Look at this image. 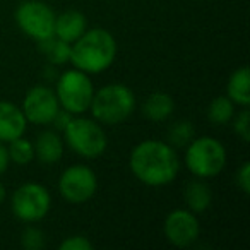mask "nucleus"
Segmentation results:
<instances>
[{"label":"nucleus","mask_w":250,"mask_h":250,"mask_svg":"<svg viewBox=\"0 0 250 250\" xmlns=\"http://www.w3.org/2000/svg\"><path fill=\"white\" fill-rule=\"evenodd\" d=\"M9 161H11V158H9V151H7V147H5L4 144L0 143V175H2L5 170H7Z\"/></svg>","instance_id":"bb28decb"},{"label":"nucleus","mask_w":250,"mask_h":250,"mask_svg":"<svg viewBox=\"0 0 250 250\" xmlns=\"http://www.w3.org/2000/svg\"><path fill=\"white\" fill-rule=\"evenodd\" d=\"M96 175L83 165L67 168L59 182V190L62 197L69 202H74V204L89 201L96 192Z\"/></svg>","instance_id":"1a4fd4ad"},{"label":"nucleus","mask_w":250,"mask_h":250,"mask_svg":"<svg viewBox=\"0 0 250 250\" xmlns=\"http://www.w3.org/2000/svg\"><path fill=\"white\" fill-rule=\"evenodd\" d=\"M50 209V194L38 184H24L12 195V212L22 221H40Z\"/></svg>","instance_id":"6e6552de"},{"label":"nucleus","mask_w":250,"mask_h":250,"mask_svg":"<svg viewBox=\"0 0 250 250\" xmlns=\"http://www.w3.org/2000/svg\"><path fill=\"white\" fill-rule=\"evenodd\" d=\"M236 182H238V185L243 190V194H249L250 192V163L242 165L238 175H236Z\"/></svg>","instance_id":"393cba45"},{"label":"nucleus","mask_w":250,"mask_h":250,"mask_svg":"<svg viewBox=\"0 0 250 250\" xmlns=\"http://www.w3.org/2000/svg\"><path fill=\"white\" fill-rule=\"evenodd\" d=\"M211 188L204 182H190L185 187V202L194 212H202L211 204Z\"/></svg>","instance_id":"f3484780"},{"label":"nucleus","mask_w":250,"mask_h":250,"mask_svg":"<svg viewBox=\"0 0 250 250\" xmlns=\"http://www.w3.org/2000/svg\"><path fill=\"white\" fill-rule=\"evenodd\" d=\"M70 118H72V117H70V113H69L67 110H63V111H60V110H59V111L55 113V117H53L52 124L55 125V127H57L59 130H63V129L67 127V124L70 122Z\"/></svg>","instance_id":"a878e982"},{"label":"nucleus","mask_w":250,"mask_h":250,"mask_svg":"<svg viewBox=\"0 0 250 250\" xmlns=\"http://www.w3.org/2000/svg\"><path fill=\"white\" fill-rule=\"evenodd\" d=\"M130 170L143 184L161 187L175 180L180 161L171 146L160 141H144L130 154Z\"/></svg>","instance_id":"f257e3e1"},{"label":"nucleus","mask_w":250,"mask_h":250,"mask_svg":"<svg viewBox=\"0 0 250 250\" xmlns=\"http://www.w3.org/2000/svg\"><path fill=\"white\" fill-rule=\"evenodd\" d=\"M91 110L94 118L103 124H120L132 115L136 108L134 93L124 84H110L93 94Z\"/></svg>","instance_id":"7ed1b4c3"},{"label":"nucleus","mask_w":250,"mask_h":250,"mask_svg":"<svg viewBox=\"0 0 250 250\" xmlns=\"http://www.w3.org/2000/svg\"><path fill=\"white\" fill-rule=\"evenodd\" d=\"M187 168L201 178L216 177L226 165V149L212 137H199L190 143L185 154Z\"/></svg>","instance_id":"20e7f679"},{"label":"nucleus","mask_w":250,"mask_h":250,"mask_svg":"<svg viewBox=\"0 0 250 250\" xmlns=\"http://www.w3.org/2000/svg\"><path fill=\"white\" fill-rule=\"evenodd\" d=\"M168 137H170L171 144L182 147L194 139V127H192L190 122H177V124L171 127Z\"/></svg>","instance_id":"412c9836"},{"label":"nucleus","mask_w":250,"mask_h":250,"mask_svg":"<svg viewBox=\"0 0 250 250\" xmlns=\"http://www.w3.org/2000/svg\"><path fill=\"white\" fill-rule=\"evenodd\" d=\"M65 141L70 149L76 151L79 156L98 158L106 149V136L103 129L93 120L87 118H70L67 127L63 129Z\"/></svg>","instance_id":"39448f33"},{"label":"nucleus","mask_w":250,"mask_h":250,"mask_svg":"<svg viewBox=\"0 0 250 250\" xmlns=\"http://www.w3.org/2000/svg\"><path fill=\"white\" fill-rule=\"evenodd\" d=\"M26 117L16 104L0 101V143H11L24 134Z\"/></svg>","instance_id":"f8f14e48"},{"label":"nucleus","mask_w":250,"mask_h":250,"mask_svg":"<svg viewBox=\"0 0 250 250\" xmlns=\"http://www.w3.org/2000/svg\"><path fill=\"white\" fill-rule=\"evenodd\" d=\"M235 132L242 137L245 143L250 141V113L249 110L240 111V115L235 120Z\"/></svg>","instance_id":"5701e85b"},{"label":"nucleus","mask_w":250,"mask_h":250,"mask_svg":"<svg viewBox=\"0 0 250 250\" xmlns=\"http://www.w3.org/2000/svg\"><path fill=\"white\" fill-rule=\"evenodd\" d=\"M117 55V42L106 29L84 31L70 46V59L76 69L96 74L108 69Z\"/></svg>","instance_id":"f03ea898"},{"label":"nucleus","mask_w":250,"mask_h":250,"mask_svg":"<svg viewBox=\"0 0 250 250\" xmlns=\"http://www.w3.org/2000/svg\"><path fill=\"white\" fill-rule=\"evenodd\" d=\"M173 108H175L173 100L165 93L151 94L143 104L144 117L154 122H161V120H165V118H168L173 113Z\"/></svg>","instance_id":"dca6fc26"},{"label":"nucleus","mask_w":250,"mask_h":250,"mask_svg":"<svg viewBox=\"0 0 250 250\" xmlns=\"http://www.w3.org/2000/svg\"><path fill=\"white\" fill-rule=\"evenodd\" d=\"M7 151H9V158L18 165H28L35 158V149H33L31 143L22 139V136L11 141V146H9Z\"/></svg>","instance_id":"aec40b11"},{"label":"nucleus","mask_w":250,"mask_h":250,"mask_svg":"<svg viewBox=\"0 0 250 250\" xmlns=\"http://www.w3.org/2000/svg\"><path fill=\"white\" fill-rule=\"evenodd\" d=\"M93 84L86 72L76 69L62 74L57 86V98L59 103L69 113H83L89 108L93 100Z\"/></svg>","instance_id":"423d86ee"},{"label":"nucleus","mask_w":250,"mask_h":250,"mask_svg":"<svg viewBox=\"0 0 250 250\" xmlns=\"http://www.w3.org/2000/svg\"><path fill=\"white\" fill-rule=\"evenodd\" d=\"M22 247L28 250H40L45 247V235H43L42 229L38 228H33V226H29V228L24 229V233H22Z\"/></svg>","instance_id":"4be33fe9"},{"label":"nucleus","mask_w":250,"mask_h":250,"mask_svg":"<svg viewBox=\"0 0 250 250\" xmlns=\"http://www.w3.org/2000/svg\"><path fill=\"white\" fill-rule=\"evenodd\" d=\"M4 199H5V188H4V185L0 184V202L4 201Z\"/></svg>","instance_id":"cd10ccee"},{"label":"nucleus","mask_w":250,"mask_h":250,"mask_svg":"<svg viewBox=\"0 0 250 250\" xmlns=\"http://www.w3.org/2000/svg\"><path fill=\"white\" fill-rule=\"evenodd\" d=\"M165 235L173 245L188 247L199 236V223L190 211L178 209L168 214L165 221Z\"/></svg>","instance_id":"9b49d317"},{"label":"nucleus","mask_w":250,"mask_h":250,"mask_svg":"<svg viewBox=\"0 0 250 250\" xmlns=\"http://www.w3.org/2000/svg\"><path fill=\"white\" fill-rule=\"evenodd\" d=\"M57 111H59V98L50 87L36 86L28 91L22 104L26 120L40 125L52 124Z\"/></svg>","instance_id":"9d476101"},{"label":"nucleus","mask_w":250,"mask_h":250,"mask_svg":"<svg viewBox=\"0 0 250 250\" xmlns=\"http://www.w3.org/2000/svg\"><path fill=\"white\" fill-rule=\"evenodd\" d=\"M33 149H35V156L42 163H57L62 158L63 153L62 141H60V137L55 132L40 134Z\"/></svg>","instance_id":"4468645a"},{"label":"nucleus","mask_w":250,"mask_h":250,"mask_svg":"<svg viewBox=\"0 0 250 250\" xmlns=\"http://www.w3.org/2000/svg\"><path fill=\"white\" fill-rule=\"evenodd\" d=\"M53 11L40 0H28L19 5L16 12V21L19 28L28 36L35 38L36 42H42L50 36H53V26H55Z\"/></svg>","instance_id":"0eeeda50"},{"label":"nucleus","mask_w":250,"mask_h":250,"mask_svg":"<svg viewBox=\"0 0 250 250\" xmlns=\"http://www.w3.org/2000/svg\"><path fill=\"white\" fill-rule=\"evenodd\" d=\"M60 250H93V243L86 236H70L60 243Z\"/></svg>","instance_id":"b1692460"},{"label":"nucleus","mask_w":250,"mask_h":250,"mask_svg":"<svg viewBox=\"0 0 250 250\" xmlns=\"http://www.w3.org/2000/svg\"><path fill=\"white\" fill-rule=\"evenodd\" d=\"M233 101L228 96H218L212 100V103L209 104L208 117L214 124H226L229 118L233 117Z\"/></svg>","instance_id":"6ab92c4d"},{"label":"nucleus","mask_w":250,"mask_h":250,"mask_svg":"<svg viewBox=\"0 0 250 250\" xmlns=\"http://www.w3.org/2000/svg\"><path fill=\"white\" fill-rule=\"evenodd\" d=\"M38 43L40 50L48 57V60L52 63H65L70 59V43L62 42L55 35L46 40H42Z\"/></svg>","instance_id":"a211bd4d"},{"label":"nucleus","mask_w":250,"mask_h":250,"mask_svg":"<svg viewBox=\"0 0 250 250\" xmlns=\"http://www.w3.org/2000/svg\"><path fill=\"white\" fill-rule=\"evenodd\" d=\"M86 18L79 11H67L55 18V26H53V35L59 40L67 43H74L77 38L83 36L86 31Z\"/></svg>","instance_id":"ddd939ff"},{"label":"nucleus","mask_w":250,"mask_h":250,"mask_svg":"<svg viewBox=\"0 0 250 250\" xmlns=\"http://www.w3.org/2000/svg\"><path fill=\"white\" fill-rule=\"evenodd\" d=\"M228 98L236 104H250V74L249 67L236 69L228 81Z\"/></svg>","instance_id":"2eb2a0df"}]
</instances>
